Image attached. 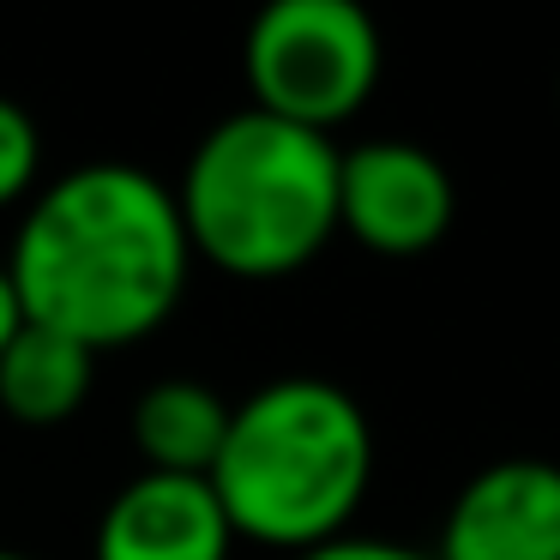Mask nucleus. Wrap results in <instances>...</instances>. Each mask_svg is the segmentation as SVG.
<instances>
[{"label": "nucleus", "instance_id": "nucleus-13", "mask_svg": "<svg viewBox=\"0 0 560 560\" xmlns=\"http://www.w3.org/2000/svg\"><path fill=\"white\" fill-rule=\"evenodd\" d=\"M0 560H31V555H19V548H0Z\"/></svg>", "mask_w": 560, "mask_h": 560}, {"label": "nucleus", "instance_id": "nucleus-5", "mask_svg": "<svg viewBox=\"0 0 560 560\" xmlns=\"http://www.w3.org/2000/svg\"><path fill=\"white\" fill-rule=\"evenodd\" d=\"M458 194L434 151L410 139H368L338 151V230L380 259H416L446 242Z\"/></svg>", "mask_w": 560, "mask_h": 560}, {"label": "nucleus", "instance_id": "nucleus-4", "mask_svg": "<svg viewBox=\"0 0 560 560\" xmlns=\"http://www.w3.org/2000/svg\"><path fill=\"white\" fill-rule=\"evenodd\" d=\"M380 25L355 0H271L247 25L242 73L254 109L331 133L380 85Z\"/></svg>", "mask_w": 560, "mask_h": 560}, {"label": "nucleus", "instance_id": "nucleus-9", "mask_svg": "<svg viewBox=\"0 0 560 560\" xmlns=\"http://www.w3.org/2000/svg\"><path fill=\"white\" fill-rule=\"evenodd\" d=\"M223 434H230V404L206 380H187V374L158 380L133 404V446L145 458V470L211 476Z\"/></svg>", "mask_w": 560, "mask_h": 560}, {"label": "nucleus", "instance_id": "nucleus-3", "mask_svg": "<svg viewBox=\"0 0 560 560\" xmlns=\"http://www.w3.org/2000/svg\"><path fill=\"white\" fill-rule=\"evenodd\" d=\"M170 194L194 259L254 283L290 278L338 235V145L247 103L199 133Z\"/></svg>", "mask_w": 560, "mask_h": 560}, {"label": "nucleus", "instance_id": "nucleus-11", "mask_svg": "<svg viewBox=\"0 0 560 560\" xmlns=\"http://www.w3.org/2000/svg\"><path fill=\"white\" fill-rule=\"evenodd\" d=\"M295 560H434V548H410V542H392V536H338V542L307 548Z\"/></svg>", "mask_w": 560, "mask_h": 560}, {"label": "nucleus", "instance_id": "nucleus-2", "mask_svg": "<svg viewBox=\"0 0 560 560\" xmlns=\"http://www.w3.org/2000/svg\"><path fill=\"white\" fill-rule=\"evenodd\" d=\"M211 494L235 542L307 555L362 512L374 482V428L368 410L319 374H283L230 404V434L211 464Z\"/></svg>", "mask_w": 560, "mask_h": 560}, {"label": "nucleus", "instance_id": "nucleus-6", "mask_svg": "<svg viewBox=\"0 0 560 560\" xmlns=\"http://www.w3.org/2000/svg\"><path fill=\"white\" fill-rule=\"evenodd\" d=\"M434 560H560V464H482L452 494Z\"/></svg>", "mask_w": 560, "mask_h": 560}, {"label": "nucleus", "instance_id": "nucleus-7", "mask_svg": "<svg viewBox=\"0 0 560 560\" xmlns=\"http://www.w3.org/2000/svg\"><path fill=\"white\" fill-rule=\"evenodd\" d=\"M235 530L206 476L139 470L103 506L91 560H230Z\"/></svg>", "mask_w": 560, "mask_h": 560}, {"label": "nucleus", "instance_id": "nucleus-8", "mask_svg": "<svg viewBox=\"0 0 560 560\" xmlns=\"http://www.w3.org/2000/svg\"><path fill=\"white\" fill-rule=\"evenodd\" d=\"M97 355L49 326H19L0 350V410L25 428H55L85 410Z\"/></svg>", "mask_w": 560, "mask_h": 560}, {"label": "nucleus", "instance_id": "nucleus-12", "mask_svg": "<svg viewBox=\"0 0 560 560\" xmlns=\"http://www.w3.org/2000/svg\"><path fill=\"white\" fill-rule=\"evenodd\" d=\"M25 326V314H19V295H13V278H7V266H0V350H7V338Z\"/></svg>", "mask_w": 560, "mask_h": 560}, {"label": "nucleus", "instance_id": "nucleus-1", "mask_svg": "<svg viewBox=\"0 0 560 560\" xmlns=\"http://www.w3.org/2000/svg\"><path fill=\"white\" fill-rule=\"evenodd\" d=\"M194 247L175 194L139 163H79L31 194L7 278L19 314L91 355L151 338L182 307Z\"/></svg>", "mask_w": 560, "mask_h": 560}, {"label": "nucleus", "instance_id": "nucleus-10", "mask_svg": "<svg viewBox=\"0 0 560 560\" xmlns=\"http://www.w3.org/2000/svg\"><path fill=\"white\" fill-rule=\"evenodd\" d=\"M37 170H43V133L13 97H0V211L31 199L37 187Z\"/></svg>", "mask_w": 560, "mask_h": 560}]
</instances>
